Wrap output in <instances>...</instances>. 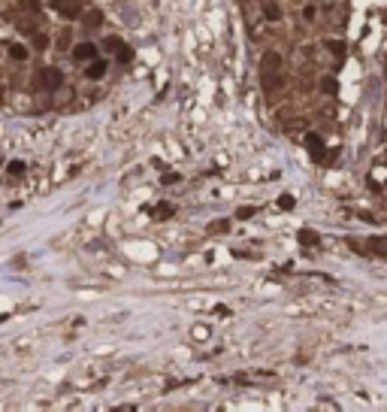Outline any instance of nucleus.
I'll list each match as a JSON object with an SVG mask.
<instances>
[{
  "mask_svg": "<svg viewBox=\"0 0 387 412\" xmlns=\"http://www.w3.org/2000/svg\"><path fill=\"white\" fill-rule=\"evenodd\" d=\"M103 49H106V52H118V49H121V39H118V36H106V39H103Z\"/></svg>",
  "mask_w": 387,
  "mask_h": 412,
  "instance_id": "15",
  "label": "nucleus"
},
{
  "mask_svg": "<svg viewBox=\"0 0 387 412\" xmlns=\"http://www.w3.org/2000/svg\"><path fill=\"white\" fill-rule=\"evenodd\" d=\"M327 49H330L333 55H339V58L345 55V43H339V39H327Z\"/></svg>",
  "mask_w": 387,
  "mask_h": 412,
  "instance_id": "16",
  "label": "nucleus"
},
{
  "mask_svg": "<svg viewBox=\"0 0 387 412\" xmlns=\"http://www.w3.org/2000/svg\"><path fill=\"white\" fill-rule=\"evenodd\" d=\"M306 146H309V152H312L315 158H321L324 155V142H321L318 134H306Z\"/></svg>",
  "mask_w": 387,
  "mask_h": 412,
  "instance_id": "9",
  "label": "nucleus"
},
{
  "mask_svg": "<svg viewBox=\"0 0 387 412\" xmlns=\"http://www.w3.org/2000/svg\"><path fill=\"white\" fill-rule=\"evenodd\" d=\"M282 64H285V61H282V55L269 49V52H266V55L260 58V73H263V76H272V73H282Z\"/></svg>",
  "mask_w": 387,
  "mask_h": 412,
  "instance_id": "2",
  "label": "nucleus"
},
{
  "mask_svg": "<svg viewBox=\"0 0 387 412\" xmlns=\"http://www.w3.org/2000/svg\"><path fill=\"white\" fill-rule=\"evenodd\" d=\"M263 18H266V22H278V18H282V6H278L275 0H266V3H263Z\"/></svg>",
  "mask_w": 387,
  "mask_h": 412,
  "instance_id": "7",
  "label": "nucleus"
},
{
  "mask_svg": "<svg viewBox=\"0 0 387 412\" xmlns=\"http://www.w3.org/2000/svg\"><path fill=\"white\" fill-rule=\"evenodd\" d=\"M321 91L324 94H336V91H339V82H336L333 76H324L321 79Z\"/></svg>",
  "mask_w": 387,
  "mask_h": 412,
  "instance_id": "11",
  "label": "nucleus"
},
{
  "mask_svg": "<svg viewBox=\"0 0 387 412\" xmlns=\"http://www.w3.org/2000/svg\"><path fill=\"white\" fill-rule=\"evenodd\" d=\"M70 55H73V61H76V64H88V61L97 58L100 52H97L94 43H79V46H73V52H70Z\"/></svg>",
  "mask_w": 387,
  "mask_h": 412,
  "instance_id": "3",
  "label": "nucleus"
},
{
  "mask_svg": "<svg viewBox=\"0 0 387 412\" xmlns=\"http://www.w3.org/2000/svg\"><path fill=\"white\" fill-rule=\"evenodd\" d=\"M278 206H282V209H293V197H290V194H282V197H278Z\"/></svg>",
  "mask_w": 387,
  "mask_h": 412,
  "instance_id": "22",
  "label": "nucleus"
},
{
  "mask_svg": "<svg viewBox=\"0 0 387 412\" xmlns=\"http://www.w3.org/2000/svg\"><path fill=\"white\" fill-rule=\"evenodd\" d=\"M58 46H61V49H67V46H70V34H67V31L58 36Z\"/></svg>",
  "mask_w": 387,
  "mask_h": 412,
  "instance_id": "25",
  "label": "nucleus"
},
{
  "mask_svg": "<svg viewBox=\"0 0 387 412\" xmlns=\"http://www.w3.org/2000/svg\"><path fill=\"white\" fill-rule=\"evenodd\" d=\"M61 82H64V76H61V70H58V67H46V70H39V73H36V85H39V88L55 91Z\"/></svg>",
  "mask_w": 387,
  "mask_h": 412,
  "instance_id": "1",
  "label": "nucleus"
},
{
  "mask_svg": "<svg viewBox=\"0 0 387 412\" xmlns=\"http://www.w3.org/2000/svg\"><path fill=\"white\" fill-rule=\"evenodd\" d=\"M22 173H25V164H22V161H12V164H9V176H22Z\"/></svg>",
  "mask_w": 387,
  "mask_h": 412,
  "instance_id": "20",
  "label": "nucleus"
},
{
  "mask_svg": "<svg viewBox=\"0 0 387 412\" xmlns=\"http://www.w3.org/2000/svg\"><path fill=\"white\" fill-rule=\"evenodd\" d=\"M33 49H39V52H42V49H49V34H46V31H33Z\"/></svg>",
  "mask_w": 387,
  "mask_h": 412,
  "instance_id": "10",
  "label": "nucleus"
},
{
  "mask_svg": "<svg viewBox=\"0 0 387 412\" xmlns=\"http://www.w3.org/2000/svg\"><path fill=\"white\" fill-rule=\"evenodd\" d=\"M6 49H9L12 61H28V58H31V49H28V46H22V43H9Z\"/></svg>",
  "mask_w": 387,
  "mask_h": 412,
  "instance_id": "8",
  "label": "nucleus"
},
{
  "mask_svg": "<svg viewBox=\"0 0 387 412\" xmlns=\"http://www.w3.org/2000/svg\"><path fill=\"white\" fill-rule=\"evenodd\" d=\"M236 215H239V218H251V215H254V209H251V206H242Z\"/></svg>",
  "mask_w": 387,
  "mask_h": 412,
  "instance_id": "24",
  "label": "nucleus"
},
{
  "mask_svg": "<svg viewBox=\"0 0 387 412\" xmlns=\"http://www.w3.org/2000/svg\"><path fill=\"white\" fill-rule=\"evenodd\" d=\"M55 9L64 15V18H79L82 15V0H55Z\"/></svg>",
  "mask_w": 387,
  "mask_h": 412,
  "instance_id": "4",
  "label": "nucleus"
},
{
  "mask_svg": "<svg viewBox=\"0 0 387 412\" xmlns=\"http://www.w3.org/2000/svg\"><path fill=\"white\" fill-rule=\"evenodd\" d=\"M115 58H118L121 64H127V61H133V49H130V46H124V43H121V49L115 52Z\"/></svg>",
  "mask_w": 387,
  "mask_h": 412,
  "instance_id": "12",
  "label": "nucleus"
},
{
  "mask_svg": "<svg viewBox=\"0 0 387 412\" xmlns=\"http://www.w3.org/2000/svg\"><path fill=\"white\" fill-rule=\"evenodd\" d=\"M303 18H306V22H315V18H318V6H306V9H303Z\"/></svg>",
  "mask_w": 387,
  "mask_h": 412,
  "instance_id": "18",
  "label": "nucleus"
},
{
  "mask_svg": "<svg viewBox=\"0 0 387 412\" xmlns=\"http://www.w3.org/2000/svg\"><path fill=\"white\" fill-rule=\"evenodd\" d=\"M299 242L303 245H318V234L315 231H299Z\"/></svg>",
  "mask_w": 387,
  "mask_h": 412,
  "instance_id": "14",
  "label": "nucleus"
},
{
  "mask_svg": "<svg viewBox=\"0 0 387 412\" xmlns=\"http://www.w3.org/2000/svg\"><path fill=\"white\" fill-rule=\"evenodd\" d=\"M106 70H109V64L97 55V58H91V61L85 64V76H88V79H103V76H106Z\"/></svg>",
  "mask_w": 387,
  "mask_h": 412,
  "instance_id": "5",
  "label": "nucleus"
},
{
  "mask_svg": "<svg viewBox=\"0 0 387 412\" xmlns=\"http://www.w3.org/2000/svg\"><path fill=\"white\" fill-rule=\"evenodd\" d=\"M193 337H197V340H206V337H209V327H206V324H197V327H193Z\"/></svg>",
  "mask_w": 387,
  "mask_h": 412,
  "instance_id": "21",
  "label": "nucleus"
},
{
  "mask_svg": "<svg viewBox=\"0 0 387 412\" xmlns=\"http://www.w3.org/2000/svg\"><path fill=\"white\" fill-rule=\"evenodd\" d=\"M79 18H82V25H85V28H97V25L103 22V12H100V9H94V6H85Z\"/></svg>",
  "mask_w": 387,
  "mask_h": 412,
  "instance_id": "6",
  "label": "nucleus"
},
{
  "mask_svg": "<svg viewBox=\"0 0 387 412\" xmlns=\"http://www.w3.org/2000/svg\"><path fill=\"white\" fill-rule=\"evenodd\" d=\"M22 6H28V12H39V3L36 0H18Z\"/></svg>",
  "mask_w": 387,
  "mask_h": 412,
  "instance_id": "23",
  "label": "nucleus"
},
{
  "mask_svg": "<svg viewBox=\"0 0 387 412\" xmlns=\"http://www.w3.org/2000/svg\"><path fill=\"white\" fill-rule=\"evenodd\" d=\"M166 215H173V206H169V203H163V206L155 209V218H166Z\"/></svg>",
  "mask_w": 387,
  "mask_h": 412,
  "instance_id": "19",
  "label": "nucleus"
},
{
  "mask_svg": "<svg viewBox=\"0 0 387 412\" xmlns=\"http://www.w3.org/2000/svg\"><path fill=\"white\" fill-rule=\"evenodd\" d=\"M330 22H333V25H342V22H345V12H342V6H333V12H330Z\"/></svg>",
  "mask_w": 387,
  "mask_h": 412,
  "instance_id": "17",
  "label": "nucleus"
},
{
  "mask_svg": "<svg viewBox=\"0 0 387 412\" xmlns=\"http://www.w3.org/2000/svg\"><path fill=\"white\" fill-rule=\"evenodd\" d=\"M209 231H212V234H227V231H230V221H227V218H218V221L209 224Z\"/></svg>",
  "mask_w": 387,
  "mask_h": 412,
  "instance_id": "13",
  "label": "nucleus"
}]
</instances>
